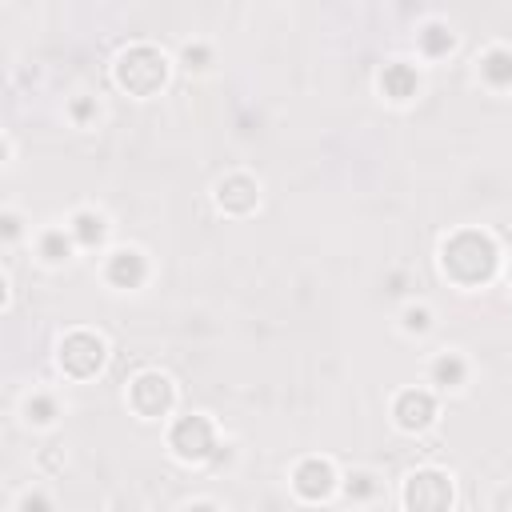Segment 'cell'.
Listing matches in <instances>:
<instances>
[{
	"instance_id": "1",
	"label": "cell",
	"mask_w": 512,
	"mask_h": 512,
	"mask_svg": "<svg viewBox=\"0 0 512 512\" xmlns=\"http://www.w3.org/2000/svg\"><path fill=\"white\" fill-rule=\"evenodd\" d=\"M440 264H444V272H448L456 284H464V288L484 284V280L492 276V268H496V244H492L484 232H456L452 240H444Z\"/></svg>"
},
{
	"instance_id": "2",
	"label": "cell",
	"mask_w": 512,
	"mask_h": 512,
	"mask_svg": "<svg viewBox=\"0 0 512 512\" xmlns=\"http://www.w3.org/2000/svg\"><path fill=\"white\" fill-rule=\"evenodd\" d=\"M164 72H168L164 56L156 48H148V44H136V48H128L116 60V84L128 88V92H136V96L156 92L164 84Z\"/></svg>"
},
{
	"instance_id": "3",
	"label": "cell",
	"mask_w": 512,
	"mask_h": 512,
	"mask_svg": "<svg viewBox=\"0 0 512 512\" xmlns=\"http://www.w3.org/2000/svg\"><path fill=\"white\" fill-rule=\"evenodd\" d=\"M404 508L408 512H448L452 508V480L436 468H420L404 484Z\"/></svg>"
},
{
	"instance_id": "4",
	"label": "cell",
	"mask_w": 512,
	"mask_h": 512,
	"mask_svg": "<svg viewBox=\"0 0 512 512\" xmlns=\"http://www.w3.org/2000/svg\"><path fill=\"white\" fill-rule=\"evenodd\" d=\"M100 364H104V340H100L96 332L76 328V332H68V336L60 340V368H64L68 376L84 380V376H92Z\"/></svg>"
},
{
	"instance_id": "5",
	"label": "cell",
	"mask_w": 512,
	"mask_h": 512,
	"mask_svg": "<svg viewBox=\"0 0 512 512\" xmlns=\"http://www.w3.org/2000/svg\"><path fill=\"white\" fill-rule=\"evenodd\" d=\"M128 404L136 408V416L144 420H160L172 408V380L164 372H140L128 384Z\"/></svg>"
},
{
	"instance_id": "6",
	"label": "cell",
	"mask_w": 512,
	"mask_h": 512,
	"mask_svg": "<svg viewBox=\"0 0 512 512\" xmlns=\"http://www.w3.org/2000/svg\"><path fill=\"white\" fill-rule=\"evenodd\" d=\"M168 444L180 460H204L212 456L216 448V432H212V420L208 416H180L168 432Z\"/></svg>"
},
{
	"instance_id": "7",
	"label": "cell",
	"mask_w": 512,
	"mask_h": 512,
	"mask_svg": "<svg viewBox=\"0 0 512 512\" xmlns=\"http://www.w3.org/2000/svg\"><path fill=\"white\" fill-rule=\"evenodd\" d=\"M392 416H396V424H400L404 432H420V428L432 424L436 400H432V392H424V388H404V392L396 396V404H392Z\"/></svg>"
},
{
	"instance_id": "8",
	"label": "cell",
	"mask_w": 512,
	"mask_h": 512,
	"mask_svg": "<svg viewBox=\"0 0 512 512\" xmlns=\"http://www.w3.org/2000/svg\"><path fill=\"white\" fill-rule=\"evenodd\" d=\"M292 488L304 496V500H324L332 488H336V472L328 460L312 456V460H300L296 472H292Z\"/></svg>"
},
{
	"instance_id": "9",
	"label": "cell",
	"mask_w": 512,
	"mask_h": 512,
	"mask_svg": "<svg viewBox=\"0 0 512 512\" xmlns=\"http://www.w3.org/2000/svg\"><path fill=\"white\" fill-rule=\"evenodd\" d=\"M256 200H260V188H256V180L244 176V172H232V176H224V180L216 184V204H220L224 212L244 216V212L256 208Z\"/></svg>"
},
{
	"instance_id": "10",
	"label": "cell",
	"mask_w": 512,
	"mask_h": 512,
	"mask_svg": "<svg viewBox=\"0 0 512 512\" xmlns=\"http://www.w3.org/2000/svg\"><path fill=\"white\" fill-rule=\"evenodd\" d=\"M104 276H108V284H116V288H136V284L148 276V264H144L140 248H116V252L108 256V264H104Z\"/></svg>"
},
{
	"instance_id": "11",
	"label": "cell",
	"mask_w": 512,
	"mask_h": 512,
	"mask_svg": "<svg viewBox=\"0 0 512 512\" xmlns=\"http://www.w3.org/2000/svg\"><path fill=\"white\" fill-rule=\"evenodd\" d=\"M380 88H384L392 100H408V96L416 92V72H412L404 60H396V64H388V68H384Z\"/></svg>"
},
{
	"instance_id": "12",
	"label": "cell",
	"mask_w": 512,
	"mask_h": 512,
	"mask_svg": "<svg viewBox=\"0 0 512 512\" xmlns=\"http://www.w3.org/2000/svg\"><path fill=\"white\" fill-rule=\"evenodd\" d=\"M104 228H108V224H104V216H100V212H92V208H80V212L72 216V224H68L72 240H76V244H88V248L104 240Z\"/></svg>"
},
{
	"instance_id": "13",
	"label": "cell",
	"mask_w": 512,
	"mask_h": 512,
	"mask_svg": "<svg viewBox=\"0 0 512 512\" xmlns=\"http://www.w3.org/2000/svg\"><path fill=\"white\" fill-rule=\"evenodd\" d=\"M72 232L68 228H44L40 232V240H36V252L48 260V264H60V260H68V252H72Z\"/></svg>"
},
{
	"instance_id": "14",
	"label": "cell",
	"mask_w": 512,
	"mask_h": 512,
	"mask_svg": "<svg viewBox=\"0 0 512 512\" xmlns=\"http://www.w3.org/2000/svg\"><path fill=\"white\" fill-rule=\"evenodd\" d=\"M464 372H468V364L460 360V352H440L432 360V384H440V388H460Z\"/></svg>"
},
{
	"instance_id": "15",
	"label": "cell",
	"mask_w": 512,
	"mask_h": 512,
	"mask_svg": "<svg viewBox=\"0 0 512 512\" xmlns=\"http://www.w3.org/2000/svg\"><path fill=\"white\" fill-rule=\"evenodd\" d=\"M480 72H484L492 84H508V80H512V52H508V48H488L484 60H480Z\"/></svg>"
},
{
	"instance_id": "16",
	"label": "cell",
	"mask_w": 512,
	"mask_h": 512,
	"mask_svg": "<svg viewBox=\"0 0 512 512\" xmlns=\"http://www.w3.org/2000/svg\"><path fill=\"white\" fill-rule=\"evenodd\" d=\"M24 412H28V420H36V424H52V416H56V400H52V396H36V400L24 404Z\"/></svg>"
},
{
	"instance_id": "17",
	"label": "cell",
	"mask_w": 512,
	"mask_h": 512,
	"mask_svg": "<svg viewBox=\"0 0 512 512\" xmlns=\"http://www.w3.org/2000/svg\"><path fill=\"white\" fill-rule=\"evenodd\" d=\"M372 480H376L372 472H356V476H348V484H344V488H348V496H356V500H368V496L376 492V484H372Z\"/></svg>"
},
{
	"instance_id": "18",
	"label": "cell",
	"mask_w": 512,
	"mask_h": 512,
	"mask_svg": "<svg viewBox=\"0 0 512 512\" xmlns=\"http://www.w3.org/2000/svg\"><path fill=\"white\" fill-rule=\"evenodd\" d=\"M428 320H432L428 308H408V312H404V328H408V332H428Z\"/></svg>"
},
{
	"instance_id": "19",
	"label": "cell",
	"mask_w": 512,
	"mask_h": 512,
	"mask_svg": "<svg viewBox=\"0 0 512 512\" xmlns=\"http://www.w3.org/2000/svg\"><path fill=\"white\" fill-rule=\"evenodd\" d=\"M188 512H216V504H208V500H200V504H192Z\"/></svg>"
}]
</instances>
